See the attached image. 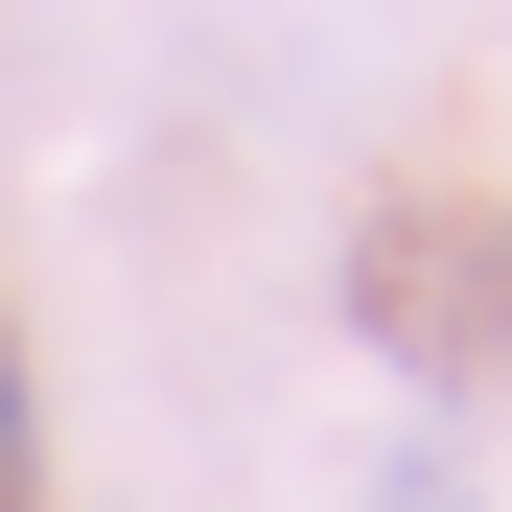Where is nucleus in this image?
<instances>
[{"instance_id":"nucleus-1","label":"nucleus","mask_w":512,"mask_h":512,"mask_svg":"<svg viewBox=\"0 0 512 512\" xmlns=\"http://www.w3.org/2000/svg\"><path fill=\"white\" fill-rule=\"evenodd\" d=\"M350 326L396 373H443V396H512V210H396L350 256Z\"/></svg>"},{"instance_id":"nucleus-2","label":"nucleus","mask_w":512,"mask_h":512,"mask_svg":"<svg viewBox=\"0 0 512 512\" xmlns=\"http://www.w3.org/2000/svg\"><path fill=\"white\" fill-rule=\"evenodd\" d=\"M0 512H24V326H0Z\"/></svg>"}]
</instances>
